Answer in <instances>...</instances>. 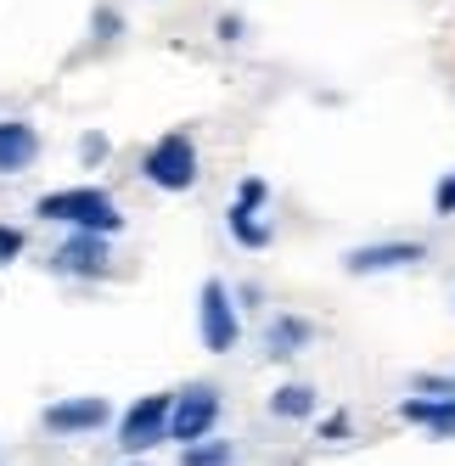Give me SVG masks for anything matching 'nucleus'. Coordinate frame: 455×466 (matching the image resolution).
<instances>
[{
  "instance_id": "nucleus-1",
  "label": "nucleus",
  "mask_w": 455,
  "mask_h": 466,
  "mask_svg": "<svg viewBox=\"0 0 455 466\" xmlns=\"http://www.w3.org/2000/svg\"><path fill=\"white\" fill-rule=\"evenodd\" d=\"M40 219L51 225H74V230H96V237H113V230H124V214L107 191L96 186H68V191H46L40 197Z\"/></svg>"
},
{
  "instance_id": "nucleus-2",
  "label": "nucleus",
  "mask_w": 455,
  "mask_h": 466,
  "mask_svg": "<svg viewBox=\"0 0 455 466\" xmlns=\"http://www.w3.org/2000/svg\"><path fill=\"white\" fill-rule=\"evenodd\" d=\"M141 175H147L157 191H186V186H197V147H191V136H164V141L141 157Z\"/></svg>"
},
{
  "instance_id": "nucleus-3",
  "label": "nucleus",
  "mask_w": 455,
  "mask_h": 466,
  "mask_svg": "<svg viewBox=\"0 0 455 466\" xmlns=\"http://www.w3.org/2000/svg\"><path fill=\"white\" fill-rule=\"evenodd\" d=\"M169 410H175V393H147V399H136V405L124 410V421H118L124 455H141L157 439H169Z\"/></svg>"
},
{
  "instance_id": "nucleus-4",
  "label": "nucleus",
  "mask_w": 455,
  "mask_h": 466,
  "mask_svg": "<svg viewBox=\"0 0 455 466\" xmlns=\"http://www.w3.org/2000/svg\"><path fill=\"white\" fill-rule=\"evenodd\" d=\"M214 421H219V388L197 382V388L175 393V410H169V439H175V444H197V439H208Z\"/></svg>"
},
{
  "instance_id": "nucleus-5",
  "label": "nucleus",
  "mask_w": 455,
  "mask_h": 466,
  "mask_svg": "<svg viewBox=\"0 0 455 466\" xmlns=\"http://www.w3.org/2000/svg\"><path fill=\"white\" fill-rule=\"evenodd\" d=\"M197 326H203V349L208 354H225V349H237V304H231V292H225V281H203V304H197Z\"/></svg>"
},
{
  "instance_id": "nucleus-6",
  "label": "nucleus",
  "mask_w": 455,
  "mask_h": 466,
  "mask_svg": "<svg viewBox=\"0 0 455 466\" xmlns=\"http://www.w3.org/2000/svg\"><path fill=\"white\" fill-rule=\"evenodd\" d=\"M107 421H113V405H107V399H96V393L46 405V416H40V427L56 432V439H79V432H96V427H107Z\"/></svg>"
},
{
  "instance_id": "nucleus-7",
  "label": "nucleus",
  "mask_w": 455,
  "mask_h": 466,
  "mask_svg": "<svg viewBox=\"0 0 455 466\" xmlns=\"http://www.w3.org/2000/svg\"><path fill=\"white\" fill-rule=\"evenodd\" d=\"M421 258H428L421 242H371V248L343 253V270L349 276H377V270H405V264H421Z\"/></svg>"
},
{
  "instance_id": "nucleus-8",
  "label": "nucleus",
  "mask_w": 455,
  "mask_h": 466,
  "mask_svg": "<svg viewBox=\"0 0 455 466\" xmlns=\"http://www.w3.org/2000/svg\"><path fill=\"white\" fill-rule=\"evenodd\" d=\"M56 270L62 276H79V281H102L107 276V237H96V230H79L74 242L56 248Z\"/></svg>"
},
{
  "instance_id": "nucleus-9",
  "label": "nucleus",
  "mask_w": 455,
  "mask_h": 466,
  "mask_svg": "<svg viewBox=\"0 0 455 466\" xmlns=\"http://www.w3.org/2000/svg\"><path fill=\"white\" fill-rule=\"evenodd\" d=\"M35 157H40L35 124H23V118H6V124H0V175H17V169H28Z\"/></svg>"
},
{
  "instance_id": "nucleus-10",
  "label": "nucleus",
  "mask_w": 455,
  "mask_h": 466,
  "mask_svg": "<svg viewBox=\"0 0 455 466\" xmlns=\"http://www.w3.org/2000/svg\"><path fill=\"white\" fill-rule=\"evenodd\" d=\"M399 416L416 421V427H433L439 439H455V399L450 393H439V399L416 393V399H405V405H399Z\"/></svg>"
},
{
  "instance_id": "nucleus-11",
  "label": "nucleus",
  "mask_w": 455,
  "mask_h": 466,
  "mask_svg": "<svg viewBox=\"0 0 455 466\" xmlns=\"http://www.w3.org/2000/svg\"><path fill=\"white\" fill-rule=\"evenodd\" d=\"M270 354L276 360H287V354H298L304 343H309V320H298V315H281V320H270Z\"/></svg>"
},
{
  "instance_id": "nucleus-12",
  "label": "nucleus",
  "mask_w": 455,
  "mask_h": 466,
  "mask_svg": "<svg viewBox=\"0 0 455 466\" xmlns=\"http://www.w3.org/2000/svg\"><path fill=\"white\" fill-rule=\"evenodd\" d=\"M270 410H276V416H287V421H304V416L315 410V388H304V382L276 388V393H270Z\"/></svg>"
},
{
  "instance_id": "nucleus-13",
  "label": "nucleus",
  "mask_w": 455,
  "mask_h": 466,
  "mask_svg": "<svg viewBox=\"0 0 455 466\" xmlns=\"http://www.w3.org/2000/svg\"><path fill=\"white\" fill-rule=\"evenodd\" d=\"M225 225H231V237H237L242 248H265V242H270V230L253 219V208H237V203H231V214H225Z\"/></svg>"
},
{
  "instance_id": "nucleus-14",
  "label": "nucleus",
  "mask_w": 455,
  "mask_h": 466,
  "mask_svg": "<svg viewBox=\"0 0 455 466\" xmlns=\"http://www.w3.org/2000/svg\"><path fill=\"white\" fill-rule=\"evenodd\" d=\"M225 461H231V444H186L180 450V466H225Z\"/></svg>"
},
{
  "instance_id": "nucleus-15",
  "label": "nucleus",
  "mask_w": 455,
  "mask_h": 466,
  "mask_svg": "<svg viewBox=\"0 0 455 466\" xmlns=\"http://www.w3.org/2000/svg\"><path fill=\"white\" fill-rule=\"evenodd\" d=\"M265 197H270L265 180H242V186H237V208H253V214H258V208H265Z\"/></svg>"
},
{
  "instance_id": "nucleus-16",
  "label": "nucleus",
  "mask_w": 455,
  "mask_h": 466,
  "mask_svg": "<svg viewBox=\"0 0 455 466\" xmlns=\"http://www.w3.org/2000/svg\"><path fill=\"white\" fill-rule=\"evenodd\" d=\"M17 253H23V230L17 225H0V270H6Z\"/></svg>"
},
{
  "instance_id": "nucleus-17",
  "label": "nucleus",
  "mask_w": 455,
  "mask_h": 466,
  "mask_svg": "<svg viewBox=\"0 0 455 466\" xmlns=\"http://www.w3.org/2000/svg\"><path fill=\"white\" fill-rule=\"evenodd\" d=\"M433 214H455V175L439 180V191H433Z\"/></svg>"
},
{
  "instance_id": "nucleus-18",
  "label": "nucleus",
  "mask_w": 455,
  "mask_h": 466,
  "mask_svg": "<svg viewBox=\"0 0 455 466\" xmlns=\"http://www.w3.org/2000/svg\"><path fill=\"white\" fill-rule=\"evenodd\" d=\"M343 432H349V416H343V410L320 421V439H343Z\"/></svg>"
},
{
  "instance_id": "nucleus-19",
  "label": "nucleus",
  "mask_w": 455,
  "mask_h": 466,
  "mask_svg": "<svg viewBox=\"0 0 455 466\" xmlns=\"http://www.w3.org/2000/svg\"><path fill=\"white\" fill-rule=\"evenodd\" d=\"M102 152H107V141H102V136H85V163H96Z\"/></svg>"
}]
</instances>
